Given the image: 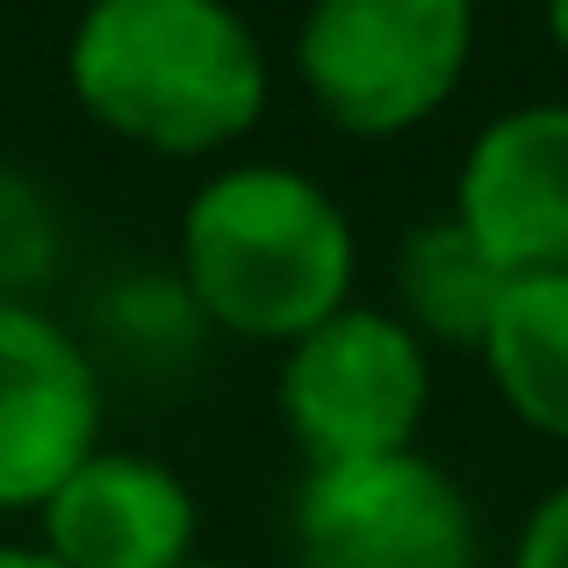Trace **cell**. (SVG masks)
Listing matches in <instances>:
<instances>
[{
	"label": "cell",
	"instance_id": "6da1fadb",
	"mask_svg": "<svg viewBox=\"0 0 568 568\" xmlns=\"http://www.w3.org/2000/svg\"><path fill=\"white\" fill-rule=\"evenodd\" d=\"M65 87L109 138L209 159L260 130L274 65L231 0H87L65 37Z\"/></svg>",
	"mask_w": 568,
	"mask_h": 568
},
{
	"label": "cell",
	"instance_id": "7a4b0ae2",
	"mask_svg": "<svg viewBox=\"0 0 568 568\" xmlns=\"http://www.w3.org/2000/svg\"><path fill=\"white\" fill-rule=\"evenodd\" d=\"M173 274L187 281L209 332H231L245 346H295L353 303L361 237L324 181L252 159L209 173L187 194Z\"/></svg>",
	"mask_w": 568,
	"mask_h": 568
},
{
	"label": "cell",
	"instance_id": "3957f363",
	"mask_svg": "<svg viewBox=\"0 0 568 568\" xmlns=\"http://www.w3.org/2000/svg\"><path fill=\"white\" fill-rule=\"evenodd\" d=\"M475 0H310L295 80L346 138H403L460 94Z\"/></svg>",
	"mask_w": 568,
	"mask_h": 568
},
{
	"label": "cell",
	"instance_id": "277c9868",
	"mask_svg": "<svg viewBox=\"0 0 568 568\" xmlns=\"http://www.w3.org/2000/svg\"><path fill=\"white\" fill-rule=\"evenodd\" d=\"M274 403L310 468L410 454L432 410V346L382 303H346L281 346Z\"/></svg>",
	"mask_w": 568,
	"mask_h": 568
},
{
	"label": "cell",
	"instance_id": "5b68a950",
	"mask_svg": "<svg viewBox=\"0 0 568 568\" xmlns=\"http://www.w3.org/2000/svg\"><path fill=\"white\" fill-rule=\"evenodd\" d=\"M295 568H483V518L432 454L310 468L288 511Z\"/></svg>",
	"mask_w": 568,
	"mask_h": 568
},
{
	"label": "cell",
	"instance_id": "8992f818",
	"mask_svg": "<svg viewBox=\"0 0 568 568\" xmlns=\"http://www.w3.org/2000/svg\"><path fill=\"white\" fill-rule=\"evenodd\" d=\"M101 454V367L43 303H0V511H43Z\"/></svg>",
	"mask_w": 568,
	"mask_h": 568
},
{
	"label": "cell",
	"instance_id": "52a82bcc",
	"mask_svg": "<svg viewBox=\"0 0 568 568\" xmlns=\"http://www.w3.org/2000/svg\"><path fill=\"white\" fill-rule=\"evenodd\" d=\"M446 216L504 281L568 266V101H526L475 130Z\"/></svg>",
	"mask_w": 568,
	"mask_h": 568
},
{
	"label": "cell",
	"instance_id": "ba28073f",
	"mask_svg": "<svg viewBox=\"0 0 568 568\" xmlns=\"http://www.w3.org/2000/svg\"><path fill=\"white\" fill-rule=\"evenodd\" d=\"M43 555L58 568H187L194 561V489L159 454L101 446L43 504Z\"/></svg>",
	"mask_w": 568,
	"mask_h": 568
},
{
	"label": "cell",
	"instance_id": "9c48e42d",
	"mask_svg": "<svg viewBox=\"0 0 568 568\" xmlns=\"http://www.w3.org/2000/svg\"><path fill=\"white\" fill-rule=\"evenodd\" d=\"M475 353H483L504 410L532 425L540 439L568 446V266L504 281L497 317H489Z\"/></svg>",
	"mask_w": 568,
	"mask_h": 568
},
{
	"label": "cell",
	"instance_id": "30bf717a",
	"mask_svg": "<svg viewBox=\"0 0 568 568\" xmlns=\"http://www.w3.org/2000/svg\"><path fill=\"white\" fill-rule=\"evenodd\" d=\"M396 317L410 324L425 346H483L489 317H497L504 274L475 252V237L454 216H425L403 231L396 245Z\"/></svg>",
	"mask_w": 568,
	"mask_h": 568
},
{
	"label": "cell",
	"instance_id": "8fae6325",
	"mask_svg": "<svg viewBox=\"0 0 568 568\" xmlns=\"http://www.w3.org/2000/svg\"><path fill=\"white\" fill-rule=\"evenodd\" d=\"M209 338L202 310H194L187 281L173 266H123L87 310V338L94 367H130V375H166L187 367L194 346Z\"/></svg>",
	"mask_w": 568,
	"mask_h": 568
},
{
	"label": "cell",
	"instance_id": "7c38bea8",
	"mask_svg": "<svg viewBox=\"0 0 568 568\" xmlns=\"http://www.w3.org/2000/svg\"><path fill=\"white\" fill-rule=\"evenodd\" d=\"M58 252H65L58 202L29 173L0 166V303H37V288L58 274Z\"/></svg>",
	"mask_w": 568,
	"mask_h": 568
},
{
	"label": "cell",
	"instance_id": "4fadbf2b",
	"mask_svg": "<svg viewBox=\"0 0 568 568\" xmlns=\"http://www.w3.org/2000/svg\"><path fill=\"white\" fill-rule=\"evenodd\" d=\"M511 568H568V483H555L526 511L518 547H511Z\"/></svg>",
	"mask_w": 568,
	"mask_h": 568
},
{
	"label": "cell",
	"instance_id": "5bb4252c",
	"mask_svg": "<svg viewBox=\"0 0 568 568\" xmlns=\"http://www.w3.org/2000/svg\"><path fill=\"white\" fill-rule=\"evenodd\" d=\"M0 568H58L43 547H0Z\"/></svg>",
	"mask_w": 568,
	"mask_h": 568
},
{
	"label": "cell",
	"instance_id": "9a60e30c",
	"mask_svg": "<svg viewBox=\"0 0 568 568\" xmlns=\"http://www.w3.org/2000/svg\"><path fill=\"white\" fill-rule=\"evenodd\" d=\"M547 37H555L561 58H568V0H547Z\"/></svg>",
	"mask_w": 568,
	"mask_h": 568
},
{
	"label": "cell",
	"instance_id": "2e32d148",
	"mask_svg": "<svg viewBox=\"0 0 568 568\" xmlns=\"http://www.w3.org/2000/svg\"><path fill=\"white\" fill-rule=\"evenodd\" d=\"M187 568H237V561H202V555H194V561H187Z\"/></svg>",
	"mask_w": 568,
	"mask_h": 568
}]
</instances>
